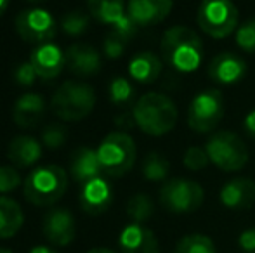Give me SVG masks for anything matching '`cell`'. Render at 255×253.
Masks as SVG:
<instances>
[{
	"label": "cell",
	"mask_w": 255,
	"mask_h": 253,
	"mask_svg": "<svg viewBox=\"0 0 255 253\" xmlns=\"http://www.w3.org/2000/svg\"><path fill=\"white\" fill-rule=\"evenodd\" d=\"M87 9L96 21L111 26V30L128 40L137 33V24L127 14L124 0H87Z\"/></svg>",
	"instance_id": "11"
},
{
	"label": "cell",
	"mask_w": 255,
	"mask_h": 253,
	"mask_svg": "<svg viewBox=\"0 0 255 253\" xmlns=\"http://www.w3.org/2000/svg\"><path fill=\"white\" fill-rule=\"evenodd\" d=\"M9 2H10V0H0V16H2V14L7 10V7H9Z\"/></svg>",
	"instance_id": "41"
},
{
	"label": "cell",
	"mask_w": 255,
	"mask_h": 253,
	"mask_svg": "<svg viewBox=\"0 0 255 253\" xmlns=\"http://www.w3.org/2000/svg\"><path fill=\"white\" fill-rule=\"evenodd\" d=\"M108 94H110V101L117 106H125L128 102L134 101L135 97V88L132 82L125 77H115L110 82L108 87Z\"/></svg>",
	"instance_id": "28"
},
{
	"label": "cell",
	"mask_w": 255,
	"mask_h": 253,
	"mask_svg": "<svg viewBox=\"0 0 255 253\" xmlns=\"http://www.w3.org/2000/svg\"><path fill=\"white\" fill-rule=\"evenodd\" d=\"M70 173L75 182L85 184L92 179H98L103 175V169L99 165L98 151L92 148H78L75 149L70 162Z\"/></svg>",
	"instance_id": "22"
},
{
	"label": "cell",
	"mask_w": 255,
	"mask_h": 253,
	"mask_svg": "<svg viewBox=\"0 0 255 253\" xmlns=\"http://www.w3.org/2000/svg\"><path fill=\"white\" fill-rule=\"evenodd\" d=\"M66 56V68L75 75L91 77L101 70V54L92 45L73 44L64 51Z\"/></svg>",
	"instance_id": "19"
},
{
	"label": "cell",
	"mask_w": 255,
	"mask_h": 253,
	"mask_svg": "<svg viewBox=\"0 0 255 253\" xmlns=\"http://www.w3.org/2000/svg\"><path fill=\"white\" fill-rule=\"evenodd\" d=\"M210 163L222 172H238L249 162V149L243 139L231 130H221L212 134L205 142Z\"/></svg>",
	"instance_id": "6"
},
{
	"label": "cell",
	"mask_w": 255,
	"mask_h": 253,
	"mask_svg": "<svg viewBox=\"0 0 255 253\" xmlns=\"http://www.w3.org/2000/svg\"><path fill=\"white\" fill-rule=\"evenodd\" d=\"M154 213V203L144 192L134 194L127 203V215L134 224H146Z\"/></svg>",
	"instance_id": "26"
},
{
	"label": "cell",
	"mask_w": 255,
	"mask_h": 253,
	"mask_svg": "<svg viewBox=\"0 0 255 253\" xmlns=\"http://www.w3.org/2000/svg\"><path fill=\"white\" fill-rule=\"evenodd\" d=\"M23 224L24 213L19 203L7 196H0V240L16 236Z\"/></svg>",
	"instance_id": "24"
},
{
	"label": "cell",
	"mask_w": 255,
	"mask_h": 253,
	"mask_svg": "<svg viewBox=\"0 0 255 253\" xmlns=\"http://www.w3.org/2000/svg\"><path fill=\"white\" fill-rule=\"evenodd\" d=\"M52 111L63 122H80L87 118L96 106V92L84 82L66 80L52 95Z\"/></svg>",
	"instance_id": "4"
},
{
	"label": "cell",
	"mask_w": 255,
	"mask_h": 253,
	"mask_svg": "<svg viewBox=\"0 0 255 253\" xmlns=\"http://www.w3.org/2000/svg\"><path fill=\"white\" fill-rule=\"evenodd\" d=\"M203 187L195 180L182 179V177L168 179L160 189V205L175 215L196 212L203 205Z\"/></svg>",
	"instance_id": "8"
},
{
	"label": "cell",
	"mask_w": 255,
	"mask_h": 253,
	"mask_svg": "<svg viewBox=\"0 0 255 253\" xmlns=\"http://www.w3.org/2000/svg\"><path fill=\"white\" fill-rule=\"evenodd\" d=\"M196 21L205 35L226 38L238 28V9L231 0H202Z\"/></svg>",
	"instance_id": "7"
},
{
	"label": "cell",
	"mask_w": 255,
	"mask_h": 253,
	"mask_svg": "<svg viewBox=\"0 0 255 253\" xmlns=\"http://www.w3.org/2000/svg\"><path fill=\"white\" fill-rule=\"evenodd\" d=\"M30 253H57V250L54 247H49V245H35Z\"/></svg>",
	"instance_id": "39"
},
{
	"label": "cell",
	"mask_w": 255,
	"mask_h": 253,
	"mask_svg": "<svg viewBox=\"0 0 255 253\" xmlns=\"http://www.w3.org/2000/svg\"><path fill=\"white\" fill-rule=\"evenodd\" d=\"M135 125L151 137H161L174 130L179 118L175 102L158 92H149L137 99L134 109Z\"/></svg>",
	"instance_id": "2"
},
{
	"label": "cell",
	"mask_w": 255,
	"mask_h": 253,
	"mask_svg": "<svg viewBox=\"0 0 255 253\" xmlns=\"http://www.w3.org/2000/svg\"><path fill=\"white\" fill-rule=\"evenodd\" d=\"M0 253H14V252L9 250V248H0Z\"/></svg>",
	"instance_id": "42"
},
{
	"label": "cell",
	"mask_w": 255,
	"mask_h": 253,
	"mask_svg": "<svg viewBox=\"0 0 255 253\" xmlns=\"http://www.w3.org/2000/svg\"><path fill=\"white\" fill-rule=\"evenodd\" d=\"M161 59L179 73H193L202 66V38L186 26H172L163 33L160 42Z\"/></svg>",
	"instance_id": "1"
},
{
	"label": "cell",
	"mask_w": 255,
	"mask_h": 253,
	"mask_svg": "<svg viewBox=\"0 0 255 253\" xmlns=\"http://www.w3.org/2000/svg\"><path fill=\"white\" fill-rule=\"evenodd\" d=\"M142 175L149 182H167L170 175V163L160 153H148L142 162Z\"/></svg>",
	"instance_id": "25"
},
{
	"label": "cell",
	"mask_w": 255,
	"mask_h": 253,
	"mask_svg": "<svg viewBox=\"0 0 255 253\" xmlns=\"http://www.w3.org/2000/svg\"><path fill=\"white\" fill-rule=\"evenodd\" d=\"M172 5L174 0H128L127 14L137 28H148L167 19Z\"/></svg>",
	"instance_id": "15"
},
{
	"label": "cell",
	"mask_w": 255,
	"mask_h": 253,
	"mask_svg": "<svg viewBox=\"0 0 255 253\" xmlns=\"http://www.w3.org/2000/svg\"><path fill=\"white\" fill-rule=\"evenodd\" d=\"M238 248L243 253H255V227H247L240 233Z\"/></svg>",
	"instance_id": "36"
},
{
	"label": "cell",
	"mask_w": 255,
	"mask_h": 253,
	"mask_svg": "<svg viewBox=\"0 0 255 253\" xmlns=\"http://www.w3.org/2000/svg\"><path fill=\"white\" fill-rule=\"evenodd\" d=\"M98 160L103 173L108 177H122L130 172L137 158V146L127 132H110L98 146Z\"/></svg>",
	"instance_id": "5"
},
{
	"label": "cell",
	"mask_w": 255,
	"mask_h": 253,
	"mask_svg": "<svg viewBox=\"0 0 255 253\" xmlns=\"http://www.w3.org/2000/svg\"><path fill=\"white\" fill-rule=\"evenodd\" d=\"M44 236L52 247H68L75 240V219L70 210L66 208H54L44 217L42 224Z\"/></svg>",
	"instance_id": "12"
},
{
	"label": "cell",
	"mask_w": 255,
	"mask_h": 253,
	"mask_svg": "<svg viewBox=\"0 0 255 253\" xmlns=\"http://www.w3.org/2000/svg\"><path fill=\"white\" fill-rule=\"evenodd\" d=\"M66 139H68V130L61 123L47 125L44 128V132H42V144L47 146L49 149L61 148L66 142Z\"/></svg>",
	"instance_id": "33"
},
{
	"label": "cell",
	"mask_w": 255,
	"mask_h": 253,
	"mask_svg": "<svg viewBox=\"0 0 255 253\" xmlns=\"http://www.w3.org/2000/svg\"><path fill=\"white\" fill-rule=\"evenodd\" d=\"M118 247L122 253H160L156 234L144 224L125 226L118 236Z\"/></svg>",
	"instance_id": "14"
},
{
	"label": "cell",
	"mask_w": 255,
	"mask_h": 253,
	"mask_svg": "<svg viewBox=\"0 0 255 253\" xmlns=\"http://www.w3.org/2000/svg\"><path fill=\"white\" fill-rule=\"evenodd\" d=\"M37 78H38L37 70H35L33 64L30 61L17 64V68L14 70V80H16L17 85H21V87H31Z\"/></svg>",
	"instance_id": "35"
},
{
	"label": "cell",
	"mask_w": 255,
	"mask_h": 253,
	"mask_svg": "<svg viewBox=\"0 0 255 253\" xmlns=\"http://www.w3.org/2000/svg\"><path fill=\"white\" fill-rule=\"evenodd\" d=\"M68 189L66 170L59 165L47 163L30 172L24 179L23 194L35 206H51L64 196Z\"/></svg>",
	"instance_id": "3"
},
{
	"label": "cell",
	"mask_w": 255,
	"mask_h": 253,
	"mask_svg": "<svg viewBox=\"0 0 255 253\" xmlns=\"http://www.w3.org/2000/svg\"><path fill=\"white\" fill-rule=\"evenodd\" d=\"M243 130L249 137L255 139V109L249 111L243 118Z\"/></svg>",
	"instance_id": "38"
},
{
	"label": "cell",
	"mask_w": 255,
	"mask_h": 253,
	"mask_svg": "<svg viewBox=\"0 0 255 253\" xmlns=\"http://www.w3.org/2000/svg\"><path fill=\"white\" fill-rule=\"evenodd\" d=\"M21 186V175L12 165H0V194L16 191Z\"/></svg>",
	"instance_id": "34"
},
{
	"label": "cell",
	"mask_w": 255,
	"mask_h": 253,
	"mask_svg": "<svg viewBox=\"0 0 255 253\" xmlns=\"http://www.w3.org/2000/svg\"><path fill=\"white\" fill-rule=\"evenodd\" d=\"M207 75L217 85H235L247 75V63L235 52H221L208 64Z\"/></svg>",
	"instance_id": "13"
},
{
	"label": "cell",
	"mask_w": 255,
	"mask_h": 253,
	"mask_svg": "<svg viewBox=\"0 0 255 253\" xmlns=\"http://www.w3.org/2000/svg\"><path fill=\"white\" fill-rule=\"evenodd\" d=\"M115 125H117L118 128H122L120 132L128 130V128H132V127H137L135 125V120H134V113L124 111L122 115L115 116Z\"/></svg>",
	"instance_id": "37"
},
{
	"label": "cell",
	"mask_w": 255,
	"mask_h": 253,
	"mask_svg": "<svg viewBox=\"0 0 255 253\" xmlns=\"http://www.w3.org/2000/svg\"><path fill=\"white\" fill-rule=\"evenodd\" d=\"M16 31L24 42L35 45L49 44L57 33L56 19L45 9L21 10L16 17Z\"/></svg>",
	"instance_id": "10"
},
{
	"label": "cell",
	"mask_w": 255,
	"mask_h": 253,
	"mask_svg": "<svg viewBox=\"0 0 255 253\" xmlns=\"http://www.w3.org/2000/svg\"><path fill=\"white\" fill-rule=\"evenodd\" d=\"M224 95L217 88H207L193 97L188 108V125L196 134H208L224 116Z\"/></svg>",
	"instance_id": "9"
},
{
	"label": "cell",
	"mask_w": 255,
	"mask_h": 253,
	"mask_svg": "<svg viewBox=\"0 0 255 253\" xmlns=\"http://www.w3.org/2000/svg\"><path fill=\"white\" fill-rule=\"evenodd\" d=\"M235 44L240 51L247 54H255V17L242 23L235 31Z\"/></svg>",
	"instance_id": "30"
},
{
	"label": "cell",
	"mask_w": 255,
	"mask_h": 253,
	"mask_svg": "<svg viewBox=\"0 0 255 253\" xmlns=\"http://www.w3.org/2000/svg\"><path fill=\"white\" fill-rule=\"evenodd\" d=\"M78 201H80V206L85 213L101 215L111 206L113 191H111V186L103 177H98V179H92L89 182L82 184Z\"/></svg>",
	"instance_id": "18"
},
{
	"label": "cell",
	"mask_w": 255,
	"mask_h": 253,
	"mask_svg": "<svg viewBox=\"0 0 255 253\" xmlns=\"http://www.w3.org/2000/svg\"><path fill=\"white\" fill-rule=\"evenodd\" d=\"M128 42H130L128 38L122 37V35H118L117 31L111 30L103 40V54L106 56L108 59L122 58L124 52H125V49H127Z\"/></svg>",
	"instance_id": "32"
},
{
	"label": "cell",
	"mask_w": 255,
	"mask_h": 253,
	"mask_svg": "<svg viewBox=\"0 0 255 253\" xmlns=\"http://www.w3.org/2000/svg\"><path fill=\"white\" fill-rule=\"evenodd\" d=\"M30 63L37 70V75L42 80H52V78L59 77L61 71L66 68V56L64 51H61L56 44L49 42V44L37 45L30 56Z\"/></svg>",
	"instance_id": "16"
},
{
	"label": "cell",
	"mask_w": 255,
	"mask_h": 253,
	"mask_svg": "<svg viewBox=\"0 0 255 253\" xmlns=\"http://www.w3.org/2000/svg\"><path fill=\"white\" fill-rule=\"evenodd\" d=\"M219 201L228 210H249L255 205V182L247 177L231 179L219 191Z\"/></svg>",
	"instance_id": "17"
},
{
	"label": "cell",
	"mask_w": 255,
	"mask_h": 253,
	"mask_svg": "<svg viewBox=\"0 0 255 253\" xmlns=\"http://www.w3.org/2000/svg\"><path fill=\"white\" fill-rule=\"evenodd\" d=\"M7 158L19 169H30L42 158V142L33 135H16L7 146Z\"/></svg>",
	"instance_id": "21"
},
{
	"label": "cell",
	"mask_w": 255,
	"mask_h": 253,
	"mask_svg": "<svg viewBox=\"0 0 255 253\" xmlns=\"http://www.w3.org/2000/svg\"><path fill=\"white\" fill-rule=\"evenodd\" d=\"M89 23H91L89 14L82 12V10H71V12L64 14L59 26L70 37H80L89 30Z\"/></svg>",
	"instance_id": "29"
},
{
	"label": "cell",
	"mask_w": 255,
	"mask_h": 253,
	"mask_svg": "<svg viewBox=\"0 0 255 253\" xmlns=\"http://www.w3.org/2000/svg\"><path fill=\"white\" fill-rule=\"evenodd\" d=\"M45 115V101L38 94H24L14 102L12 120L19 128H33Z\"/></svg>",
	"instance_id": "20"
},
{
	"label": "cell",
	"mask_w": 255,
	"mask_h": 253,
	"mask_svg": "<svg viewBox=\"0 0 255 253\" xmlns=\"http://www.w3.org/2000/svg\"><path fill=\"white\" fill-rule=\"evenodd\" d=\"M28 2H42V0H28Z\"/></svg>",
	"instance_id": "43"
},
{
	"label": "cell",
	"mask_w": 255,
	"mask_h": 253,
	"mask_svg": "<svg viewBox=\"0 0 255 253\" xmlns=\"http://www.w3.org/2000/svg\"><path fill=\"white\" fill-rule=\"evenodd\" d=\"M163 70V61L154 52L144 51L135 54L128 63V75L134 82L142 85L154 84Z\"/></svg>",
	"instance_id": "23"
},
{
	"label": "cell",
	"mask_w": 255,
	"mask_h": 253,
	"mask_svg": "<svg viewBox=\"0 0 255 253\" xmlns=\"http://www.w3.org/2000/svg\"><path fill=\"white\" fill-rule=\"evenodd\" d=\"M182 163L191 172H198V170L207 169V165L210 163V158H208L207 149L202 148V146H189L186 149L184 156H182Z\"/></svg>",
	"instance_id": "31"
},
{
	"label": "cell",
	"mask_w": 255,
	"mask_h": 253,
	"mask_svg": "<svg viewBox=\"0 0 255 253\" xmlns=\"http://www.w3.org/2000/svg\"><path fill=\"white\" fill-rule=\"evenodd\" d=\"M87 253H117V252L111 250V248H103V247H99V248H92V250H89Z\"/></svg>",
	"instance_id": "40"
},
{
	"label": "cell",
	"mask_w": 255,
	"mask_h": 253,
	"mask_svg": "<svg viewBox=\"0 0 255 253\" xmlns=\"http://www.w3.org/2000/svg\"><path fill=\"white\" fill-rule=\"evenodd\" d=\"M174 253H217L215 243L207 234H188L182 236L175 245Z\"/></svg>",
	"instance_id": "27"
}]
</instances>
